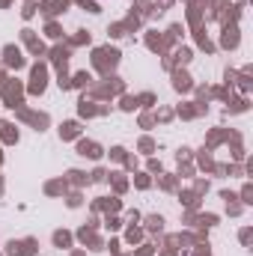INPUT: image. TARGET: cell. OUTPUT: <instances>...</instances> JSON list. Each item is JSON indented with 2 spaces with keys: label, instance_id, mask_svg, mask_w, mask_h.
Instances as JSON below:
<instances>
[]
</instances>
